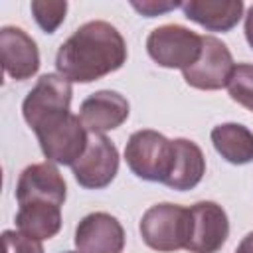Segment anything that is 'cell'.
<instances>
[{
    "mask_svg": "<svg viewBox=\"0 0 253 253\" xmlns=\"http://www.w3.org/2000/svg\"><path fill=\"white\" fill-rule=\"evenodd\" d=\"M71 97H73V89L69 79H65L59 73H45L38 79V83L22 103L24 121L34 130L45 119L69 111Z\"/></svg>",
    "mask_w": 253,
    "mask_h": 253,
    "instance_id": "obj_8",
    "label": "cell"
},
{
    "mask_svg": "<svg viewBox=\"0 0 253 253\" xmlns=\"http://www.w3.org/2000/svg\"><path fill=\"white\" fill-rule=\"evenodd\" d=\"M180 8L188 20L210 32H229L239 24L245 6L241 0H188Z\"/></svg>",
    "mask_w": 253,
    "mask_h": 253,
    "instance_id": "obj_14",
    "label": "cell"
},
{
    "mask_svg": "<svg viewBox=\"0 0 253 253\" xmlns=\"http://www.w3.org/2000/svg\"><path fill=\"white\" fill-rule=\"evenodd\" d=\"M65 253H75V251H65ZM77 253H79V251H77Z\"/></svg>",
    "mask_w": 253,
    "mask_h": 253,
    "instance_id": "obj_24",
    "label": "cell"
},
{
    "mask_svg": "<svg viewBox=\"0 0 253 253\" xmlns=\"http://www.w3.org/2000/svg\"><path fill=\"white\" fill-rule=\"evenodd\" d=\"M34 132L47 162L63 166H73V162L85 152L89 140L87 128L83 126L79 115H73L71 111L45 119L34 128Z\"/></svg>",
    "mask_w": 253,
    "mask_h": 253,
    "instance_id": "obj_3",
    "label": "cell"
},
{
    "mask_svg": "<svg viewBox=\"0 0 253 253\" xmlns=\"http://www.w3.org/2000/svg\"><path fill=\"white\" fill-rule=\"evenodd\" d=\"M235 253H253V231L247 233V235L241 239V243L237 245Z\"/></svg>",
    "mask_w": 253,
    "mask_h": 253,
    "instance_id": "obj_23",
    "label": "cell"
},
{
    "mask_svg": "<svg viewBox=\"0 0 253 253\" xmlns=\"http://www.w3.org/2000/svg\"><path fill=\"white\" fill-rule=\"evenodd\" d=\"M79 186L87 190L107 188L119 172V150L105 134H89L85 152L71 166Z\"/></svg>",
    "mask_w": 253,
    "mask_h": 253,
    "instance_id": "obj_6",
    "label": "cell"
},
{
    "mask_svg": "<svg viewBox=\"0 0 253 253\" xmlns=\"http://www.w3.org/2000/svg\"><path fill=\"white\" fill-rule=\"evenodd\" d=\"M142 241L160 253H172L186 249L192 235L190 208L178 204H156L148 208L138 223Z\"/></svg>",
    "mask_w": 253,
    "mask_h": 253,
    "instance_id": "obj_2",
    "label": "cell"
},
{
    "mask_svg": "<svg viewBox=\"0 0 253 253\" xmlns=\"http://www.w3.org/2000/svg\"><path fill=\"white\" fill-rule=\"evenodd\" d=\"M245 38L253 49V6L247 10V16H245Z\"/></svg>",
    "mask_w": 253,
    "mask_h": 253,
    "instance_id": "obj_22",
    "label": "cell"
},
{
    "mask_svg": "<svg viewBox=\"0 0 253 253\" xmlns=\"http://www.w3.org/2000/svg\"><path fill=\"white\" fill-rule=\"evenodd\" d=\"M213 148L229 164L253 162V132L239 123H223L211 130Z\"/></svg>",
    "mask_w": 253,
    "mask_h": 253,
    "instance_id": "obj_17",
    "label": "cell"
},
{
    "mask_svg": "<svg viewBox=\"0 0 253 253\" xmlns=\"http://www.w3.org/2000/svg\"><path fill=\"white\" fill-rule=\"evenodd\" d=\"M192 235L186 245L190 253H217L229 235V219L215 202H198L190 208Z\"/></svg>",
    "mask_w": 253,
    "mask_h": 253,
    "instance_id": "obj_10",
    "label": "cell"
},
{
    "mask_svg": "<svg viewBox=\"0 0 253 253\" xmlns=\"http://www.w3.org/2000/svg\"><path fill=\"white\" fill-rule=\"evenodd\" d=\"M16 227L24 235L43 241L57 235L61 229V211L59 206L45 202H32L20 206L16 213Z\"/></svg>",
    "mask_w": 253,
    "mask_h": 253,
    "instance_id": "obj_16",
    "label": "cell"
},
{
    "mask_svg": "<svg viewBox=\"0 0 253 253\" xmlns=\"http://www.w3.org/2000/svg\"><path fill=\"white\" fill-rule=\"evenodd\" d=\"M30 10L36 24L45 34H53L65 20L67 2L65 0H34L30 4Z\"/></svg>",
    "mask_w": 253,
    "mask_h": 253,
    "instance_id": "obj_18",
    "label": "cell"
},
{
    "mask_svg": "<svg viewBox=\"0 0 253 253\" xmlns=\"http://www.w3.org/2000/svg\"><path fill=\"white\" fill-rule=\"evenodd\" d=\"M146 51L160 67L184 71L198 61L202 53V36L180 24H164L148 34Z\"/></svg>",
    "mask_w": 253,
    "mask_h": 253,
    "instance_id": "obj_5",
    "label": "cell"
},
{
    "mask_svg": "<svg viewBox=\"0 0 253 253\" xmlns=\"http://www.w3.org/2000/svg\"><path fill=\"white\" fill-rule=\"evenodd\" d=\"M128 111H130L128 101L121 93L103 89L89 95L81 103L79 119L89 132L103 134L107 130L119 128L128 119Z\"/></svg>",
    "mask_w": 253,
    "mask_h": 253,
    "instance_id": "obj_13",
    "label": "cell"
},
{
    "mask_svg": "<svg viewBox=\"0 0 253 253\" xmlns=\"http://www.w3.org/2000/svg\"><path fill=\"white\" fill-rule=\"evenodd\" d=\"M0 57L4 71L16 81H26L40 69L36 42L16 26H4L0 30Z\"/></svg>",
    "mask_w": 253,
    "mask_h": 253,
    "instance_id": "obj_12",
    "label": "cell"
},
{
    "mask_svg": "<svg viewBox=\"0 0 253 253\" xmlns=\"http://www.w3.org/2000/svg\"><path fill=\"white\" fill-rule=\"evenodd\" d=\"M75 247L79 253H123L125 229L115 215L93 211L79 221L75 229Z\"/></svg>",
    "mask_w": 253,
    "mask_h": 253,
    "instance_id": "obj_11",
    "label": "cell"
},
{
    "mask_svg": "<svg viewBox=\"0 0 253 253\" xmlns=\"http://www.w3.org/2000/svg\"><path fill=\"white\" fill-rule=\"evenodd\" d=\"M182 4L178 2H152V0H146V2H132V8L136 12H140L142 16L146 18H152V16H158V14H164V12H170L174 8H178Z\"/></svg>",
    "mask_w": 253,
    "mask_h": 253,
    "instance_id": "obj_21",
    "label": "cell"
},
{
    "mask_svg": "<svg viewBox=\"0 0 253 253\" xmlns=\"http://www.w3.org/2000/svg\"><path fill=\"white\" fill-rule=\"evenodd\" d=\"M235 63L227 45L213 36H202V53L194 65L182 71V75L194 89L215 91L227 87Z\"/></svg>",
    "mask_w": 253,
    "mask_h": 253,
    "instance_id": "obj_7",
    "label": "cell"
},
{
    "mask_svg": "<svg viewBox=\"0 0 253 253\" xmlns=\"http://www.w3.org/2000/svg\"><path fill=\"white\" fill-rule=\"evenodd\" d=\"M65 198L67 186L53 162H38L22 170L16 184V200L20 206L45 202L61 208Z\"/></svg>",
    "mask_w": 253,
    "mask_h": 253,
    "instance_id": "obj_9",
    "label": "cell"
},
{
    "mask_svg": "<svg viewBox=\"0 0 253 253\" xmlns=\"http://www.w3.org/2000/svg\"><path fill=\"white\" fill-rule=\"evenodd\" d=\"M227 91L237 105L253 111V63L235 65L227 83Z\"/></svg>",
    "mask_w": 253,
    "mask_h": 253,
    "instance_id": "obj_19",
    "label": "cell"
},
{
    "mask_svg": "<svg viewBox=\"0 0 253 253\" xmlns=\"http://www.w3.org/2000/svg\"><path fill=\"white\" fill-rule=\"evenodd\" d=\"M125 160L134 176L166 184L174 162V140L152 128L136 130L125 146Z\"/></svg>",
    "mask_w": 253,
    "mask_h": 253,
    "instance_id": "obj_4",
    "label": "cell"
},
{
    "mask_svg": "<svg viewBox=\"0 0 253 253\" xmlns=\"http://www.w3.org/2000/svg\"><path fill=\"white\" fill-rule=\"evenodd\" d=\"M2 239H4V251L6 253H43L42 241L32 239V237L24 235L22 231L6 229L2 233Z\"/></svg>",
    "mask_w": 253,
    "mask_h": 253,
    "instance_id": "obj_20",
    "label": "cell"
},
{
    "mask_svg": "<svg viewBox=\"0 0 253 253\" xmlns=\"http://www.w3.org/2000/svg\"><path fill=\"white\" fill-rule=\"evenodd\" d=\"M206 174V158L202 148L188 138H174V162L166 186L178 192L196 188Z\"/></svg>",
    "mask_w": 253,
    "mask_h": 253,
    "instance_id": "obj_15",
    "label": "cell"
},
{
    "mask_svg": "<svg viewBox=\"0 0 253 253\" xmlns=\"http://www.w3.org/2000/svg\"><path fill=\"white\" fill-rule=\"evenodd\" d=\"M126 61V42L121 32L103 20L79 26L57 49L55 69L69 81L91 83Z\"/></svg>",
    "mask_w": 253,
    "mask_h": 253,
    "instance_id": "obj_1",
    "label": "cell"
}]
</instances>
